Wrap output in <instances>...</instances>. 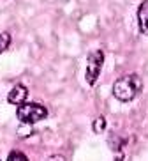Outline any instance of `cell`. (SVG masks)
I'll return each mask as SVG.
<instances>
[{"mask_svg": "<svg viewBox=\"0 0 148 161\" xmlns=\"http://www.w3.org/2000/svg\"><path fill=\"white\" fill-rule=\"evenodd\" d=\"M141 90V78L138 75H125L113 83V96L122 103L132 101Z\"/></svg>", "mask_w": 148, "mask_h": 161, "instance_id": "1", "label": "cell"}, {"mask_svg": "<svg viewBox=\"0 0 148 161\" xmlns=\"http://www.w3.org/2000/svg\"><path fill=\"white\" fill-rule=\"evenodd\" d=\"M16 117L21 120L23 124H35L39 120L48 117V110L43 104L37 103H19L16 108Z\"/></svg>", "mask_w": 148, "mask_h": 161, "instance_id": "2", "label": "cell"}, {"mask_svg": "<svg viewBox=\"0 0 148 161\" xmlns=\"http://www.w3.org/2000/svg\"><path fill=\"white\" fill-rule=\"evenodd\" d=\"M104 66V52L95 50L88 55V64H86V83L88 85H95L97 78L100 75V67Z\"/></svg>", "mask_w": 148, "mask_h": 161, "instance_id": "3", "label": "cell"}, {"mask_svg": "<svg viewBox=\"0 0 148 161\" xmlns=\"http://www.w3.org/2000/svg\"><path fill=\"white\" fill-rule=\"evenodd\" d=\"M138 25L139 32L148 36V0H143L138 9Z\"/></svg>", "mask_w": 148, "mask_h": 161, "instance_id": "4", "label": "cell"}, {"mask_svg": "<svg viewBox=\"0 0 148 161\" xmlns=\"http://www.w3.org/2000/svg\"><path fill=\"white\" fill-rule=\"evenodd\" d=\"M27 96H28V90H27V87L16 85V87H13V90L9 92V96H7V101H9L11 104H16V106H18L19 103L27 101Z\"/></svg>", "mask_w": 148, "mask_h": 161, "instance_id": "5", "label": "cell"}, {"mask_svg": "<svg viewBox=\"0 0 148 161\" xmlns=\"http://www.w3.org/2000/svg\"><path fill=\"white\" fill-rule=\"evenodd\" d=\"M11 44V36L7 32H0V53H4Z\"/></svg>", "mask_w": 148, "mask_h": 161, "instance_id": "6", "label": "cell"}, {"mask_svg": "<svg viewBox=\"0 0 148 161\" xmlns=\"http://www.w3.org/2000/svg\"><path fill=\"white\" fill-rule=\"evenodd\" d=\"M92 128H94V131L95 133H102L106 129V119L104 117H95V120H94V124H92Z\"/></svg>", "mask_w": 148, "mask_h": 161, "instance_id": "7", "label": "cell"}, {"mask_svg": "<svg viewBox=\"0 0 148 161\" xmlns=\"http://www.w3.org/2000/svg\"><path fill=\"white\" fill-rule=\"evenodd\" d=\"M7 159L9 161H27V156H25L23 152H19V151H13Z\"/></svg>", "mask_w": 148, "mask_h": 161, "instance_id": "8", "label": "cell"}]
</instances>
